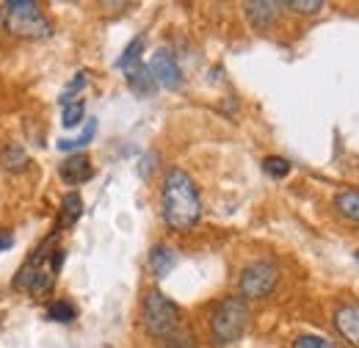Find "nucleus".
<instances>
[{
  "mask_svg": "<svg viewBox=\"0 0 359 348\" xmlns=\"http://www.w3.org/2000/svg\"><path fill=\"white\" fill-rule=\"evenodd\" d=\"M161 208H163V221L177 229H194L202 218V196L194 182V177L185 169H169L163 177V194H161Z\"/></svg>",
  "mask_w": 359,
  "mask_h": 348,
  "instance_id": "nucleus-1",
  "label": "nucleus"
},
{
  "mask_svg": "<svg viewBox=\"0 0 359 348\" xmlns=\"http://www.w3.org/2000/svg\"><path fill=\"white\" fill-rule=\"evenodd\" d=\"M141 323H144V332L161 343H169L175 348H191L194 340L185 329V318H182V309H180L163 290L152 288L147 290L144 296V304H141Z\"/></svg>",
  "mask_w": 359,
  "mask_h": 348,
  "instance_id": "nucleus-2",
  "label": "nucleus"
},
{
  "mask_svg": "<svg viewBox=\"0 0 359 348\" xmlns=\"http://www.w3.org/2000/svg\"><path fill=\"white\" fill-rule=\"evenodd\" d=\"M0 25L17 36V39H50L53 36V22L47 20L42 6L36 0H8L0 6Z\"/></svg>",
  "mask_w": 359,
  "mask_h": 348,
  "instance_id": "nucleus-3",
  "label": "nucleus"
},
{
  "mask_svg": "<svg viewBox=\"0 0 359 348\" xmlns=\"http://www.w3.org/2000/svg\"><path fill=\"white\" fill-rule=\"evenodd\" d=\"M249 326V304L241 296H229L210 315V337L219 346H229L243 337Z\"/></svg>",
  "mask_w": 359,
  "mask_h": 348,
  "instance_id": "nucleus-4",
  "label": "nucleus"
},
{
  "mask_svg": "<svg viewBox=\"0 0 359 348\" xmlns=\"http://www.w3.org/2000/svg\"><path fill=\"white\" fill-rule=\"evenodd\" d=\"M282 279V271L273 260H257L249 262L243 271H241V299L246 302H260V299H269L271 293L276 290Z\"/></svg>",
  "mask_w": 359,
  "mask_h": 348,
  "instance_id": "nucleus-5",
  "label": "nucleus"
},
{
  "mask_svg": "<svg viewBox=\"0 0 359 348\" xmlns=\"http://www.w3.org/2000/svg\"><path fill=\"white\" fill-rule=\"evenodd\" d=\"M147 67H149L155 83L163 88H169V91H180L182 83H185L177 58H175V53H172L169 47H158V50L152 53V58H149Z\"/></svg>",
  "mask_w": 359,
  "mask_h": 348,
  "instance_id": "nucleus-6",
  "label": "nucleus"
},
{
  "mask_svg": "<svg viewBox=\"0 0 359 348\" xmlns=\"http://www.w3.org/2000/svg\"><path fill=\"white\" fill-rule=\"evenodd\" d=\"M55 274L53 271H45V268H36V265H31V262H22V268L14 274V290H20V293H28V296H47L50 290H53V285H55V279H53Z\"/></svg>",
  "mask_w": 359,
  "mask_h": 348,
  "instance_id": "nucleus-7",
  "label": "nucleus"
},
{
  "mask_svg": "<svg viewBox=\"0 0 359 348\" xmlns=\"http://www.w3.org/2000/svg\"><path fill=\"white\" fill-rule=\"evenodd\" d=\"M334 329L340 332V337L346 343H351L354 348H359V304L348 302V304H340L334 309V318H332Z\"/></svg>",
  "mask_w": 359,
  "mask_h": 348,
  "instance_id": "nucleus-8",
  "label": "nucleus"
},
{
  "mask_svg": "<svg viewBox=\"0 0 359 348\" xmlns=\"http://www.w3.org/2000/svg\"><path fill=\"white\" fill-rule=\"evenodd\" d=\"M58 177L67 182V185H83L94 177V166H91V158L86 152H75L69 155L61 166H58Z\"/></svg>",
  "mask_w": 359,
  "mask_h": 348,
  "instance_id": "nucleus-9",
  "label": "nucleus"
},
{
  "mask_svg": "<svg viewBox=\"0 0 359 348\" xmlns=\"http://www.w3.org/2000/svg\"><path fill=\"white\" fill-rule=\"evenodd\" d=\"M279 11H282V3H273V0H252V3H243V14H246L249 25L257 28V31L271 28V25L279 20Z\"/></svg>",
  "mask_w": 359,
  "mask_h": 348,
  "instance_id": "nucleus-10",
  "label": "nucleus"
},
{
  "mask_svg": "<svg viewBox=\"0 0 359 348\" xmlns=\"http://www.w3.org/2000/svg\"><path fill=\"white\" fill-rule=\"evenodd\" d=\"M81 216H83V199H81L78 191H69V194L61 199V210H58V224H55V229L61 232V229L75 227Z\"/></svg>",
  "mask_w": 359,
  "mask_h": 348,
  "instance_id": "nucleus-11",
  "label": "nucleus"
},
{
  "mask_svg": "<svg viewBox=\"0 0 359 348\" xmlns=\"http://www.w3.org/2000/svg\"><path fill=\"white\" fill-rule=\"evenodd\" d=\"M175 262H177V255H175L172 246H166V243H155L152 246V252H149V271H152L155 279H163L175 268Z\"/></svg>",
  "mask_w": 359,
  "mask_h": 348,
  "instance_id": "nucleus-12",
  "label": "nucleus"
},
{
  "mask_svg": "<svg viewBox=\"0 0 359 348\" xmlns=\"http://www.w3.org/2000/svg\"><path fill=\"white\" fill-rule=\"evenodd\" d=\"M128 86L138 97H149V94H155L158 83H155V78H152L147 64H135L133 69H128Z\"/></svg>",
  "mask_w": 359,
  "mask_h": 348,
  "instance_id": "nucleus-13",
  "label": "nucleus"
},
{
  "mask_svg": "<svg viewBox=\"0 0 359 348\" xmlns=\"http://www.w3.org/2000/svg\"><path fill=\"white\" fill-rule=\"evenodd\" d=\"M334 210L346 218V221L359 224V191H354V188L337 191L334 194Z\"/></svg>",
  "mask_w": 359,
  "mask_h": 348,
  "instance_id": "nucleus-14",
  "label": "nucleus"
},
{
  "mask_svg": "<svg viewBox=\"0 0 359 348\" xmlns=\"http://www.w3.org/2000/svg\"><path fill=\"white\" fill-rule=\"evenodd\" d=\"M31 166V161H28V152H25V147H20V144H8L6 149H3V155H0V169L3 172H25Z\"/></svg>",
  "mask_w": 359,
  "mask_h": 348,
  "instance_id": "nucleus-15",
  "label": "nucleus"
},
{
  "mask_svg": "<svg viewBox=\"0 0 359 348\" xmlns=\"http://www.w3.org/2000/svg\"><path fill=\"white\" fill-rule=\"evenodd\" d=\"M47 318L53 323H72L78 318V307L72 299H55L53 304L47 307Z\"/></svg>",
  "mask_w": 359,
  "mask_h": 348,
  "instance_id": "nucleus-16",
  "label": "nucleus"
},
{
  "mask_svg": "<svg viewBox=\"0 0 359 348\" xmlns=\"http://www.w3.org/2000/svg\"><path fill=\"white\" fill-rule=\"evenodd\" d=\"M141 53H144V34H138L133 42L122 50V55L116 58V69H122V72L133 69L135 64H141Z\"/></svg>",
  "mask_w": 359,
  "mask_h": 348,
  "instance_id": "nucleus-17",
  "label": "nucleus"
},
{
  "mask_svg": "<svg viewBox=\"0 0 359 348\" xmlns=\"http://www.w3.org/2000/svg\"><path fill=\"white\" fill-rule=\"evenodd\" d=\"M86 86H89V72H86V69H81V72H78V75L64 86V91L58 94V102H61V105L75 102V100H78V94H81Z\"/></svg>",
  "mask_w": 359,
  "mask_h": 348,
  "instance_id": "nucleus-18",
  "label": "nucleus"
},
{
  "mask_svg": "<svg viewBox=\"0 0 359 348\" xmlns=\"http://www.w3.org/2000/svg\"><path fill=\"white\" fill-rule=\"evenodd\" d=\"M83 116H86V102L78 97L75 102L64 105V111H61V125H64L67 130H72V128H78V125L83 122Z\"/></svg>",
  "mask_w": 359,
  "mask_h": 348,
  "instance_id": "nucleus-19",
  "label": "nucleus"
},
{
  "mask_svg": "<svg viewBox=\"0 0 359 348\" xmlns=\"http://www.w3.org/2000/svg\"><path fill=\"white\" fill-rule=\"evenodd\" d=\"M94 135H97V119H91L89 125H86V130L81 133L78 138H72V141L61 138V141H58V149H61V152H72V155H75L78 149H83L86 144H91V138H94Z\"/></svg>",
  "mask_w": 359,
  "mask_h": 348,
  "instance_id": "nucleus-20",
  "label": "nucleus"
},
{
  "mask_svg": "<svg viewBox=\"0 0 359 348\" xmlns=\"http://www.w3.org/2000/svg\"><path fill=\"white\" fill-rule=\"evenodd\" d=\"M263 169H266V174L269 177H273V180H282V177H287L290 174V161L287 158H282V155H269L266 161H263Z\"/></svg>",
  "mask_w": 359,
  "mask_h": 348,
  "instance_id": "nucleus-21",
  "label": "nucleus"
},
{
  "mask_svg": "<svg viewBox=\"0 0 359 348\" xmlns=\"http://www.w3.org/2000/svg\"><path fill=\"white\" fill-rule=\"evenodd\" d=\"M282 8H290V11H296V14H318L320 8H323V3L320 0H287V3H282Z\"/></svg>",
  "mask_w": 359,
  "mask_h": 348,
  "instance_id": "nucleus-22",
  "label": "nucleus"
},
{
  "mask_svg": "<svg viewBox=\"0 0 359 348\" xmlns=\"http://www.w3.org/2000/svg\"><path fill=\"white\" fill-rule=\"evenodd\" d=\"M290 348H334V343L320 337V335H299Z\"/></svg>",
  "mask_w": 359,
  "mask_h": 348,
  "instance_id": "nucleus-23",
  "label": "nucleus"
},
{
  "mask_svg": "<svg viewBox=\"0 0 359 348\" xmlns=\"http://www.w3.org/2000/svg\"><path fill=\"white\" fill-rule=\"evenodd\" d=\"M155 161H158V155H155V152H149V155L144 158V163H141V174H144V177L155 172V169H152V166H155Z\"/></svg>",
  "mask_w": 359,
  "mask_h": 348,
  "instance_id": "nucleus-24",
  "label": "nucleus"
},
{
  "mask_svg": "<svg viewBox=\"0 0 359 348\" xmlns=\"http://www.w3.org/2000/svg\"><path fill=\"white\" fill-rule=\"evenodd\" d=\"M11 246H14L11 232H8V229H0V252H6V249H11Z\"/></svg>",
  "mask_w": 359,
  "mask_h": 348,
  "instance_id": "nucleus-25",
  "label": "nucleus"
},
{
  "mask_svg": "<svg viewBox=\"0 0 359 348\" xmlns=\"http://www.w3.org/2000/svg\"><path fill=\"white\" fill-rule=\"evenodd\" d=\"M50 265H53V274L61 271V265H64V252H61V249H55V255L50 257Z\"/></svg>",
  "mask_w": 359,
  "mask_h": 348,
  "instance_id": "nucleus-26",
  "label": "nucleus"
}]
</instances>
